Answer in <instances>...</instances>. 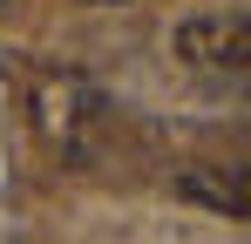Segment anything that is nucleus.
I'll list each match as a JSON object with an SVG mask.
<instances>
[{"mask_svg": "<svg viewBox=\"0 0 251 244\" xmlns=\"http://www.w3.org/2000/svg\"><path fill=\"white\" fill-rule=\"evenodd\" d=\"M176 61L183 68H197V75H245L251 68V14L238 7H204V14H190L176 34Z\"/></svg>", "mask_w": 251, "mask_h": 244, "instance_id": "2", "label": "nucleus"}, {"mask_svg": "<svg viewBox=\"0 0 251 244\" xmlns=\"http://www.w3.org/2000/svg\"><path fill=\"white\" fill-rule=\"evenodd\" d=\"M176 197H190L197 210H217V217H251V176L245 163H197L176 176Z\"/></svg>", "mask_w": 251, "mask_h": 244, "instance_id": "3", "label": "nucleus"}, {"mask_svg": "<svg viewBox=\"0 0 251 244\" xmlns=\"http://www.w3.org/2000/svg\"><path fill=\"white\" fill-rule=\"evenodd\" d=\"M82 7H129V0H82Z\"/></svg>", "mask_w": 251, "mask_h": 244, "instance_id": "4", "label": "nucleus"}, {"mask_svg": "<svg viewBox=\"0 0 251 244\" xmlns=\"http://www.w3.org/2000/svg\"><path fill=\"white\" fill-rule=\"evenodd\" d=\"M27 122L61 163L95 156L102 143V122H109V95L95 88L88 75H68V68H48L34 88H27Z\"/></svg>", "mask_w": 251, "mask_h": 244, "instance_id": "1", "label": "nucleus"}]
</instances>
